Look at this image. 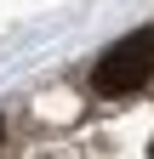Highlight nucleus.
<instances>
[{
  "label": "nucleus",
  "mask_w": 154,
  "mask_h": 159,
  "mask_svg": "<svg viewBox=\"0 0 154 159\" xmlns=\"http://www.w3.org/2000/svg\"><path fill=\"white\" fill-rule=\"evenodd\" d=\"M148 74H154V29H131L126 40H114V46L97 57L91 85L103 97H126V91H137Z\"/></svg>",
  "instance_id": "1"
}]
</instances>
